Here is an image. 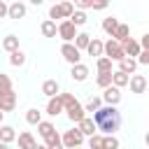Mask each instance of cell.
I'll use <instances>...</instances> for the list:
<instances>
[{
    "mask_svg": "<svg viewBox=\"0 0 149 149\" xmlns=\"http://www.w3.org/2000/svg\"><path fill=\"white\" fill-rule=\"evenodd\" d=\"M123 51H126V58H135V56H140V54H142V47H140V42H137V40L128 37V40L123 42Z\"/></svg>",
    "mask_w": 149,
    "mask_h": 149,
    "instance_id": "9c48e42d",
    "label": "cell"
},
{
    "mask_svg": "<svg viewBox=\"0 0 149 149\" xmlns=\"http://www.w3.org/2000/svg\"><path fill=\"white\" fill-rule=\"evenodd\" d=\"M7 16H9V19H23V16H26V5H23V2H12Z\"/></svg>",
    "mask_w": 149,
    "mask_h": 149,
    "instance_id": "d6986e66",
    "label": "cell"
},
{
    "mask_svg": "<svg viewBox=\"0 0 149 149\" xmlns=\"http://www.w3.org/2000/svg\"><path fill=\"white\" fill-rule=\"evenodd\" d=\"M26 121H28L30 126H37V123L42 121V112H40V109H35V107H33V109H28V112H26Z\"/></svg>",
    "mask_w": 149,
    "mask_h": 149,
    "instance_id": "4dcf8cb0",
    "label": "cell"
},
{
    "mask_svg": "<svg viewBox=\"0 0 149 149\" xmlns=\"http://www.w3.org/2000/svg\"><path fill=\"white\" fill-rule=\"evenodd\" d=\"M49 19H51V21H56V19H63L61 5H51V7H49Z\"/></svg>",
    "mask_w": 149,
    "mask_h": 149,
    "instance_id": "74e56055",
    "label": "cell"
},
{
    "mask_svg": "<svg viewBox=\"0 0 149 149\" xmlns=\"http://www.w3.org/2000/svg\"><path fill=\"white\" fill-rule=\"evenodd\" d=\"M0 149H12L9 144H5V142H0Z\"/></svg>",
    "mask_w": 149,
    "mask_h": 149,
    "instance_id": "ee69618b",
    "label": "cell"
},
{
    "mask_svg": "<svg viewBox=\"0 0 149 149\" xmlns=\"http://www.w3.org/2000/svg\"><path fill=\"white\" fill-rule=\"evenodd\" d=\"M44 144H47V149H65L63 147V137L58 133H51L49 137H44Z\"/></svg>",
    "mask_w": 149,
    "mask_h": 149,
    "instance_id": "44dd1931",
    "label": "cell"
},
{
    "mask_svg": "<svg viewBox=\"0 0 149 149\" xmlns=\"http://www.w3.org/2000/svg\"><path fill=\"white\" fill-rule=\"evenodd\" d=\"M37 133H40L42 137H49L51 133H56V128H54L51 121H40V123H37Z\"/></svg>",
    "mask_w": 149,
    "mask_h": 149,
    "instance_id": "83f0119b",
    "label": "cell"
},
{
    "mask_svg": "<svg viewBox=\"0 0 149 149\" xmlns=\"http://www.w3.org/2000/svg\"><path fill=\"white\" fill-rule=\"evenodd\" d=\"M61 5V12H63V19H70L72 14H74V5H72V0H63V2H58Z\"/></svg>",
    "mask_w": 149,
    "mask_h": 149,
    "instance_id": "e575fe53",
    "label": "cell"
},
{
    "mask_svg": "<svg viewBox=\"0 0 149 149\" xmlns=\"http://www.w3.org/2000/svg\"><path fill=\"white\" fill-rule=\"evenodd\" d=\"M107 5H109V0H93L91 2V9L100 12V9H107Z\"/></svg>",
    "mask_w": 149,
    "mask_h": 149,
    "instance_id": "ab89813d",
    "label": "cell"
},
{
    "mask_svg": "<svg viewBox=\"0 0 149 149\" xmlns=\"http://www.w3.org/2000/svg\"><path fill=\"white\" fill-rule=\"evenodd\" d=\"M35 149H47V144H37V147H35Z\"/></svg>",
    "mask_w": 149,
    "mask_h": 149,
    "instance_id": "bcb514c9",
    "label": "cell"
},
{
    "mask_svg": "<svg viewBox=\"0 0 149 149\" xmlns=\"http://www.w3.org/2000/svg\"><path fill=\"white\" fill-rule=\"evenodd\" d=\"M137 63L140 65H149V49H142V54L137 56Z\"/></svg>",
    "mask_w": 149,
    "mask_h": 149,
    "instance_id": "60d3db41",
    "label": "cell"
},
{
    "mask_svg": "<svg viewBox=\"0 0 149 149\" xmlns=\"http://www.w3.org/2000/svg\"><path fill=\"white\" fill-rule=\"evenodd\" d=\"M61 2H63V0H61Z\"/></svg>",
    "mask_w": 149,
    "mask_h": 149,
    "instance_id": "816d5d0a",
    "label": "cell"
},
{
    "mask_svg": "<svg viewBox=\"0 0 149 149\" xmlns=\"http://www.w3.org/2000/svg\"><path fill=\"white\" fill-rule=\"evenodd\" d=\"M77 128H79V130H81L86 137H91V135H95V133H98V126H95V121H93V119H88V116H86L84 121H79V123H77Z\"/></svg>",
    "mask_w": 149,
    "mask_h": 149,
    "instance_id": "5bb4252c",
    "label": "cell"
},
{
    "mask_svg": "<svg viewBox=\"0 0 149 149\" xmlns=\"http://www.w3.org/2000/svg\"><path fill=\"white\" fill-rule=\"evenodd\" d=\"M58 91H61V88H58V81H56V79H47V81L42 84V93H44L47 98H56Z\"/></svg>",
    "mask_w": 149,
    "mask_h": 149,
    "instance_id": "ac0fdd59",
    "label": "cell"
},
{
    "mask_svg": "<svg viewBox=\"0 0 149 149\" xmlns=\"http://www.w3.org/2000/svg\"><path fill=\"white\" fill-rule=\"evenodd\" d=\"M100 107H102V98H98V95H93V98L84 105V109H86V112H91V114H93V112H98Z\"/></svg>",
    "mask_w": 149,
    "mask_h": 149,
    "instance_id": "836d02e7",
    "label": "cell"
},
{
    "mask_svg": "<svg viewBox=\"0 0 149 149\" xmlns=\"http://www.w3.org/2000/svg\"><path fill=\"white\" fill-rule=\"evenodd\" d=\"M30 2H33V5H42L44 0H30Z\"/></svg>",
    "mask_w": 149,
    "mask_h": 149,
    "instance_id": "f6af8a7d",
    "label": "cell"
},
{
    "mask_svg": "<svg viewBox=\"0 0 149 149\" xmlns=\"http://www.w3.org/2000/svg\"><path fill=\"white\" fill-rule=\"evenodd\" d=\"M9 63L14 65V68H21V65H26V54L19 49V51H12L9 54Z\"/></svg>",
    "mask_w": 149,
    "mask_h": 149,
    "instance_id": "4316f807",
    "label": "cell"
},
{
    "mask_svg": "<svg viewBox=\"0 0 149 149\" xmlns=\"http://www.w3.org/2000/svg\"><path fill=\"white\" fill-rule=\"evenodd\" d=\"M63 109H65V107H63V100H61V95H56V98H49V102H47V114H49V116H58Z\"/></svg>",
    "mask_w": 149,
    "mask_h": 149,
    "instance_id": "7c38bea8",
    "label": "cell"
},
{
    "mask_svg": "<svg viewBox=\"0 0 149 149\" xmlns=\"http://www.w3.org/2000/svg\"><path fill=\"white\" fill-rule=\"evenodd\" d=\"M14 107H16V93H14V91L0 95V109H2V112H12Z\"/></svg>",
    "mask_w": 149,
    "mask_h": 149,
    "instance_id": "4fadbf2b",
    "label": "cell"
},
{
    "mask_svg": "<svg viewBox=\"0 0 149 149\" xmlns=\"http://www.w3.org/2000/svg\"><path fill=\"white\" fill-rule=\"evenodd\" d=\"M102 147H105V135L95 133L88 137V149H102Z\"/></svg>",
    "mask_w": 149,
    "mask_h": 149,
    "instance_id": "1f68e13d",
    "label": "cell"
},
{
    "mask_svg": "<svg viewBox=\"0 0 149 149\" xmlns=\"http://www.w3.org/2000/svg\"><path fill=\"white\" fill-rule=\"evenodd\" d=\"M77 35H79V33H77V26H74L70 19H65V21L58 23V37H61L63 42H74Z\"/></svg>",
    "mask_w": 149,
    "mask_h": 149,
    "instance_id": "277c9868",
    "label": "cell"
},
{
    "mask_svg": "<svg viewBox=\"0 0 149 149\" xmlns=\"http://www.w3.org/2000/svg\"><path fill=\"white\" fill-rule=\"evenodd\" d=\"M74 149H81V147H74Z\"/></svg>",
    "mask_w": 149,
    "mask_h": 149,
    "instance_id": "f907efd6",
    "label": "cell"
},
{
    "mask_svg": "<svg viewBox=\"0 0 149 149\" xmlns=\"http://www.w3.org/2000/svg\"><path fill=\"white\" fill-rule=\"evenodd\" d=\"M95 68H98V72H114V70H112V61H109L107 56H100V58L95 61Z\"/></svg>",
    "mask_w": 149,
    "mask_h": 149,
    "instance_id": "f1b7e54d",
    "label": "cell"
},
{
    "mask_svg": "<svg viewBox=\"0 0 149 149\" xmlns=\"http://www.w3.org/2000/svg\"><path fill=\"white\" fill-rule=\"evenodd\" d=\"M112 37H114L116 42H121V44H123V42L130 37V28H128L126 23H119V28L114 30V35H112Z\"/></svg>",
    "mask_w": 149,
    "mask_h": 149,
    "instance_id": "7402d4cb",
    "label": "cell"
},
{
    "mask_svg": "<svg viewBox=\"0 0 149 149\" xmlns=\"http://www.w3.org/2000/svg\"><path fill=\"white\" fill-rule=\"evenodd\" d=\"M2 49L9 51V54H12V51H19V37H16V35H7V37L2 40Z\"/></svg>",
    "mask_w": 149,
    "mask_h": 149,
    "instance_id": "d4e9b609",
    "label": "cell"
},
{
    "mask_svg": "<svg viewBox=\"0 0 149 149\" xmlns=\"http://www.w3.org/2000/svg\"><path fill=\"white\" fill-rule=\"evenodd\" d=\"M140 47H142V49H149V33H144V35H142V40H140Z\"/></svg>",
    "mask_w": 149,
    "mask_h": 149,
    "instance_id": "7bdbcfd3",
    "label": "cell"
},
{
    "mask_svg": "<svg viewBox=\"0 0 149 149\" xmlns=\"http://www.w3.org/2000/svg\"><path fill=\"white\" fill-rule=\"evenodd\" d=\"M116 28H119V19H114V16H107V19L102 21V30H105L109 37L114 35V30H116Z\"/></svg>",
    "mask_w": 149,
    "mask_h": 149,
    "instance_id": "484cf974",
    "label": "cell"
},
{
    "mask_svg": "<svg viewBox=\"0 0 149 149\" xmlns=\"http://www.w3.org/2000/svg\"><path fill=\"white\" fill-rule=\"evenodd\" d=\"M95 84H98L100 88H107V86H112V72H98V77H95Z\"/></svg>",
    "mask_w": 149,
    "mask_h": 149,
    "instance_id": "f546056e",
    "label": "cell"
},
{
    "mask_svg": "<svg viewBox=\"0 0 149 149\" xmlns=\"http://www.w3.org/2000/svg\"><path fill=\"white\" fill-rule=\"evenodd\" d=\"M7 14H9V5H5V2L0 0V19H5Z\"/></svg>",
    "mask_w": 149,
    "mask_h": 149,
    "instance_id": "b9f144b4",
    "label": "cell"
},
{
    "mask_svg": "<svg viewBox=\"0 0 149 149\" xmlns=\"http://www.w3.org/2000/svg\"><path fill=\"white\" fill-rule=\"evenodd\" d=\"M2 119H5V112H2V109H0V121H2Z\"/></svg>",
    "mask_w": 149,
    "mask_h": 149,
    "instance_id": "c3c4849f",
    "label": "cell"
},
{
    "mask_svg": "<svg viewBox=\"0 0 149 149\" xmlns=\"http://www.w3.org/2000/svg\"><path fill=\"white\" fill-rule=\"evenodd\" d=\"M128 81H130V74H126V72H121V70H114V72H112V84H114L116 88L128 86Z\"/></svg>",
    "mask_w": 149,
    "mask_h": 149,
    "instance_id": "e0dca14e",
    "label": "cell"
},
{
    "mask_svg": "<svg viewBox=\"0 0 149 149\" xmlns=\"http://www.w3.org/2000/svg\"><path fill=\"white\" fill-rule=\"evenodd\" d=\"M128 86H130V93H144L147 91V77L144 74H130Z\"/></svg>",
    "mask_w": 149,
    "mask_h": 149,
    "instance_id": "ba28073f",
    "label": "cell"
},
{
    "mask_svg": "<svg viewBox=\"0 0 149 149\" xmlns=\"http://www.w3.org/2000/svg\"><path fill=\"white\" fill-rule=\"evenodd\" d=\"M61 56H63L70 65H77V63L81 61V51L74 47V42H65V44L61 47Z\"/></svg>",
    "mask_w": 149,
    "mask_h": 149,
    "instance_id": "5b68a950",
    "label": "cell"
},
{
    "mask_svg": "<svg viewBox=\"0 0 149 149\" xmlns=\"http://www.w3.org/2000/svg\"><path fill=\"white\" fill-rule=\"evenodd\" d=\"M119 147H121V142L114 135H105V147L102 149H119Z\"/></svg>",
    "mask_w": 149,
    "mask_h": 149,
    "instance_id": "8d00e7d4",
    "label": "cell"
},
{
    "mask_svg": "<svg viewBox=\"0 0 149 149\" xmlns=\"http://www.w3.org/2000/svg\"><path fill=\"white\" fill-rule=\"evenodd\" d=\"M135 68H137V58H123L119 63V70L126 74H135Z\"/></svg>",
    "mask_w": 149,
    "mask_h": 149,
    "instance_id": "603a6c76",
    "label": "cell"
},
{
    "mask_svg": "<svg viewBox=\"0 0 149 149\" xmlns=\"http://www.w3.org/2000/svg\"><path fill=\"white\" fill-rule=\"evenodd\" d=\"M16 140V133H14V128L12 126H0V142H5V144H12Z\"/></svg>",
    "mask_w": 149,
    "mask_h": 149,
    "instance_id": "ffe728a7",
    "label": "cell"
},
{
    "mask_svg": "<svg viewBox=\"0 0 149 149\" xmlns=\"http://www.w3.org/2000/svg\"><path fill=\"white\" fill-rule=\"evenodd\" d=\"M9 91H12V79L0 72V95H5V93H9Z\"/></svg>",
    "mask_w": 149,
    "mask_h": 149,
    "instance_id": "d590c367",
    "label": "cell"
},
{
    "mask_svg": "<svg viewBox=\"0 0 149 149\" xmlns=\"http://www.w3.org/2000/svg\"><path fill=\"white\" fill-rule=\"evenodd\" d=\"M84 133L79 128H72V130H65L63 133V147L65 149H74V147H81L84 144Z\"/></svg>",
    "mask_w": 149,
    "mask_h": 149,
    "instance_id": "3957f363",
    "label": "cell"
},
{
    "mask_svg": "<svg viewBox=\"0 0 149 149\" xmlns=\"http://www.w3.org/2000/svg\"><path fill=\"white\" fill-rule=\"evenodd\" d=\"M102 102L105 105H119L121 102V88H116L114 84L102 88Z\"/></svg>",
    "mask_w": 149,
    "mask_h": 149,
    "instance_id": "8992f818",
    "label": "cell"
},
{
    "mask_svg": "<svg viewBox=\"0 0 149 149\" xmlns=\"http://www.w3.org/2000/svg\"><path fill=\"white\" fill-rule=\"evenodd\" d=\"M86 54H88V56H95V58L105 56V42H100L98 37H91V44H88Z\"/></svg>",
    "mask_w": 149,
    "mask_h": 149,
    "instance_id": "30bf717a",
    "label": "cell"
},
{
    "mask_svg": "<svg viewBox=\"0 0 149 149\" xmlns=\"http://www.w3.org/2000/svg\"><path fill=\"white\" fill-rule=\"evenodd\" d=\"M16 140H19V149H35V147H37V142H35L33 133H28V130H26V133H21Z\"/></svg>",
    "mask_w": 149,
    "mask_h": 149,
    "instance_id": "9a60e30c",
    "label": "cell"
},
{
    "mask_svg": "<svg viewBox=\"0 0 149 149\" xmlns=\"http://www.w3.org/2000/svg\"><path fill=\"white\" fill-rule=\"evenodd\" d=\"M144 142H147V147H149V133H147V137H144Z\"/></svg>",
    "mask_w": 149,
    "mask_h": 149,
    "instance_id": "7dc6e473",
    "label": "cell"
},
{
    "mask_svg": "<svg viewBox=\"0 0 149 149\" xmlns=\"http://www.w3.org/2000/svg\"><path fill=\"white\" fill-rule=\"evenodd\" d=\"M12 2H23V0H12Z\"/></svg>",
    "mask_w": 149,
    "mask_h": 149,
    "instance_id": "681fc988",
    "label": "cell"
},
{
    "mask_svg": "<svg viewBox=\"0 0 149 149\" xmlns=\"http://www.w3.org/2000/svg\"><path fill=\"white\" fill-rule=\"evenodd\" d=\"M105 56H107L109 61H119V63H121V61L126 58L123 44H121V42H116L114 37H112V40H107V42H105Z\"/></svg>",
    "mask_w": 149,
    "mask_h": 149,
    "instance_id": "7a4b0ae2",
    "label": "cell"
},
{
    "mask_svg": "<svg viewBox=\"0 0 149 149\" xmlns=\"http://www.w3.org/2000/svg\"><path fill=\"white\" fill-rule=\"evenodd\" d=\"M91 2H93V0H72V5H74V9H81V12H86V9H91Z\"/></svg>",
    "mask_w": 149,
    "mask_h": 149,
    "instance_id": "f35d334b",
    "label": "cell"
},
{
    "mask_svg": "<svg viewBox=\"0 0 149 149\" xmlns=\"http://www.w3.org/2000/svg\"><path fill=\"white\" fill-rule=\"evenodd\" d=\"M93 121L100 133L114 135L121 128V112L116 109V105H102L98 112H93Z\"/></svg>",
    "mask_w": 149,
    "mask_h": 149,
    "instance_id": "6da1fadb",
    "label": "cell"
},
{
    "mask_svg": "<svg viewBox=\"0 0 149 149\" xmlns=\"http://www.w3.org/2000/svg\"><path fill=\"white\" fill-rule=\"evenodd\" d=\"M88 44H91V35H88V33H79V35L74 37V47H77L79 51H86Z\"/></svg>",
    "mask_w": 149,
    "mask_h": 149,
    "instance_id": "cb8c5ba5",
    "label": "cell"
},
{
    "mask_svg": "<svg viewBox=\"0 0 149 149\" xmlns=\"http://www.w3.org/2000/svg\"><path fill=\"white\" fill-rule=\"evenodd\" d=\"M70 77H72L74 81H86V79H88V68H86L84 63H77V65H72Z\"/></svg>",
    "mask_w": 149,
    "mask_h": 149,
    "instance_id": "8fae6325",
    "label": "cell"
},
{
    "mask_svg": "<svg viewBox=\"0 0 149 149\" xmlns=\"http://www.w3.org/2000/svg\"><path fill=\"white\" fill-rule=\"evenodd\" d=\"M65 112H68V119H70L72 123H79V121H84V119H86V109H84V105H81L79 100H77L74 105H70Z\"/></svg>",
    "mask_w": 149,
    "mask_h": 149,
    "instance_id": "52a82bcc",
    "label": "cell"
},
{
    "mask_svg": "<svg viewBox=\"0 0 149 149\" xmlns=\"http://www.w3.org/2000/svg\"><path fill=\"white\" fill-rule=\"evenodd\" d=\"M40 30H42V35H44V37H56V35H58V26H56V21H51V19L42 21Z\"/></svg>",
    "mask_w": 149,
    "mask_h": 149,
    "instance_id": "2e32d148",
    "label": "cell"
},
{
    "mask_svg": "<svg viewBox=\"0 0 149 149\" xmlns=\"http://www.w3.org/2000/svg\"><path fill=\"white\" fill-rule=\"evenodd\" d=\"M70 21H72V23L79 28V26H84V23L88 21V16H86V12H81V9H74V14L70 16Z\"/></svg>",
    "mask_w": 149,
    "mask_h": 149,
    "instance_id": "d6a6232c",
    "label": "cell"
}]
</instances>
